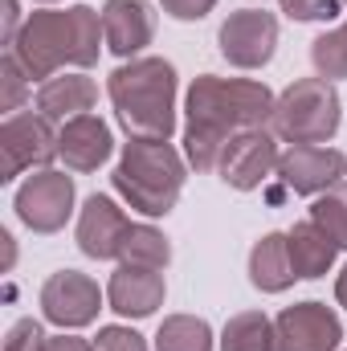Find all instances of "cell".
I'll return each mask as SVG.
<instances>
[{
    "label": "cell",
    "instance_id": "cell-33",
    "mask_svg": "<svg viewBox=\"0 0 347 351\" xmlns=\"http://www.w3.org/2000/svg\"><path fill=\"white\" fill-rule=\"evenodd\" d=\"M41 4H53V0H41Z\"/></svg>",
    "mask_w": 347,
    "mask_h": 351
},
{
    "label": "cell",
    "instance_id": "cell-31",
    "mask_svg": "<svg viewBox=\"0 0 347 351\" xmlns=\"http://www.w3.org/2000/svg\"><path fill=\"white\" fill-rule=\"evenodd\" d=\"M45 351H94V348H90L86 339H78V335H66V331H62V335H53V339L45 343Z\"/></svg>",
    "mask_w": 347,
    "mask_h": 351
},
{
    "label": "cell",
    "instance_id": "cell-13",
    "mask_svg": "<svg viewBox=\"0 0 347 351\" xmlns=\"http://www.w3.org/2000/svg\"><path fill=\"white\" fill-rule=\"evenodd\" d=\"M102 37L106 49L119 58H135L152 45L156 37V12L143 0H106L102 8Z\"/></svg>",
    "mask_w": 347,
    "mask_h": 351
},
{
    "label": "cell",
    "instance_id": "cell-3",
    "mask_svg": "<svg viewBox=\"0 0 347 351\" xmlns=\"http://www.w3.org/2000/svg\"><path fill=\"white\" fill-rule=\"evenodd\" d=\"M106 94L131 139H168L176 131V70L164 58H131L110 78Z\"/></svg>",
    "mask_w": 347,
    "mask_h": 351
},
{
    "label": "cell",
    "instance_id": "cell-23",
    "mask_svg": "<svg viewBox=\"0 0 347 351\" xmlns=\"http://www.w3.org/2000/svg\"><path fill=\"white\" fill-rule=\"evenodd\" d=\"M311 221H315V225L339 245V250H347V180L331 184L327 192L315 196V204H311Z\"/></svg>",
    "mask_w": 347,
    "mask_h": 351
},
{
    "label": "cell",
    "instance_id": "cell-22",
    "mask_svg": "<svg viewBox=\"0 0 347 351\" xmlns=\"http://www.w3.org/2000/svg\"><path fill=\"white\" fill-rule=\"evenodd\" d=\"M156 351H213V331L196 315H172L160 323Z\"/></svg>",
    "mask_w": 347,
    "mask_h": 351
},
{
    "label": "cell",
    "instance_id": "cell-26",
    "mask_svg": "<svg viewBox=\"0 0 347 351\" xmlns=\"http://www.w3.org/2000/svg\"><path fill=\"white\" fill-rule=\"evenodd\" d=\"M347 0H282V12L290 21H335Z\"/></svg>",
    "mask_w": 347,
    "mask_h": 351
},
{
    "label": "cell",
    "instance_id": "cell-10",
    "mask_svg": "<svg viewBox=\"0 0 347 351\" xmlns=\"http://www.w3.org/2000/svg\"><path fill=\"white\" fill-rule=\"evenodd\" d=\"M278 156H282L278 152V135L265 131V127H250V131H237L225 143L217 172H221V180L229 188L250 192V188H258L265 176L278 172Z\"/></svg>",
    "mask_w": 347,
    "mask_h": 351
},
{
    "label": "cell",
    "instance_id": "cell-4",
    "mask_svg": "<svg viewBox=\"0 0 347 351\" xmlns=\"http://www.w3.org/2000/svg\"><path fill=\"white\" fill-rule=\"evenodd\" d=\"M115 192L143 217H168L184 188V160L168 139H131L115 168Z\"/></svg>",
    "mask_w": 347,
    "mask_h": 351
},
{
    "label": "cell",
    "instance_id": "cell-18",
    "mask_svg": "<svg viewBox=\"0 0 347 351\" xmlns=\"http://www.w3.org/2000/svg\"><path fill=\"white\" fill-rule=\"evenodd\" d=\"M294 258H290V237L286 233H265L250 250V282L265 294H282L294 286Z\"/></svg>",
    "mask_w": 347,
    "mask_h": 351
},
{
    "label": "cell",
    "instance_id": "cell-32",
    "mask_svg": "<svg viewBox=\"0 0 347 351\" xmlns=\"http://www.w3.org/2000/svg\"><path fill=\"white\" fill-rule=\"evenodd\" d=\"M335 298H339V306H347V265L339 274V282H335Z\"/></svg>",
    "mask_w": 347,
    "mask_h": 351
},
{
    "label": "cell",
    "instance_id": "cell-30",
    "mask_svg": "<svg viewBox=\"0 0 347 351\" xmlns=\"http://www.w3.org/2000/svg\"><path fill=\"white\" fill-rule=\"evenodd\" d=\"M0 8H4V33H0V41L12 45L16 33L25 29V21H21V0H0Z\"/></svg>",
    "mask_w": 347,
    "mask_h": 351
},
{
    "label": "cell",
    "instance_id": "cell-14",
    "mask_svg": "<svg viewBox=\"0 0 347 351\" xmlns=\"http://www.w3.org/2000/svg\"><path fill=\"white\" fill-rule=\"evenodd\" d=\"M110 152H115V139L98 114H78L58 131V156L70 172H98L110 160Z\"/></svg>",
    "mask_w": 347,
    "mask_h": 351
},
{
    "label": "cell",
    "instance_id": "cell-6",
    "mask_svg": "<svg viewBox=\"0 0 347 351\" xmlns=\"http://www.w3.org/2000/svg\"><path fill=\"white\" fill-rule=\"evenodd\" d=\"M58 156V135L45 114L21 110L0 123V180H16L29 168H49Z\"/></svg>",
    "mask_w": 347,
    "mask_h": 351
},
{
    "label": "cell",
    "instance_id": "cell-9",
    "mask_svg": "<svg viewBox=\"0 0 347 351\" xmlns=\"http://www.w3.org/2000/svg\"><path fill=\"white\" fill-rule=\"evenodd\" d=\"M102 311V294H98V282L78 274V269H58L45 278L41 286V315L62 327V331H74V327H86L98 319Z\"/></svg>",
    "mask_w": 347,
    "mask_h": 351
},
{
    "label": "cell",
    "instance_id": "cell-2",
    "mask_svg": "<svg viewBox=\"0 0 347 351\" xmlns=\"http://www.w3.org/2000/svg\"><path fill=\"white\" fill-rule=\"evenodd\" d=\"M102 12H94L90 4L74 8H41L25 21V29L16 33V41L8 45V53L21 62V70L29 78H58L62 66H78L90 70L102 53Z\"/></svg>",
    "mask_w": 347,
    "mask_h": 351
},
{
    "label": "cell",
    "instance_id": "cell-12",
    "mask_svg": "<svg viewBox=\"0 0 347 351\" xmlns=\"http://www.w3.org/2000/svg\"><path fill=\"white\" fill-rule=\"evenodd\" d=\"M347 172V156L335 147H315V143H294L290 152L278 156V180L294 196H319L331 184H339Z\"/></svg>",
    "mask_w": 347,
    "mask_h": 351
},
{
    "label": "cell",
    "instance_id": "cell-25",
    "mask_svg": "<svg viewBox=\"0 0 347 351\" xmlns=\"http://www.w3.org/2000/svg\"><path fill=\"white\" fill-rule=\"evenodd\" d=\"M25 94H29V74H25L21 62L4 49V62H0V110H4V114H21Z\"/></svg>",
    "mask_w": 347,
    "mask_h": 351
},
{
    "label": "cell",
    "instance_id": "cell-21",
    "mask_svg": "<svg viewBox=\"0 0 347 351\" xmlns=\"http://www.w3.org/2000/svg\"><path fill=\"white\" fill-rule=\"evenodd\" d=\"M221 351H274V319L261 311H241L225 323Z\"/></svg>",
    "mask_w": 347,
    "mask_h": 351
},
{
    "label": "cell",
    "instance_id": "cell-1",
    "mask_svg": "<svg viewBox=\"0 0 347 351\" xmlns=\"http://www.w3.org/2000/svg\"><path fill=\"white\" fill-rule=\"evenodd\" d=\"M274 94L265 82H250V78H217V74H200L188 98H184V152L188 164L196 172H213L221 164L225 143L237 131L250 127H265L274 119Z\"/></svg>",
    "mask_w": 347,
    "mask_h": 351
},
{
    "label": "cell",
    "instance_id": "cell-7",
    "mask_svg": "<svg viewBox=\"0 0 347 351\" xmlns=\"http://www.w3.org/2000/svg\"><path fill=\"white\" fill-rule=\"evenodd\" d=\"M74 213V180L66 172L41 168L16 188V217L33 229V233H58L66 229Z\"/></svg>",
    "mask_w": 347,
    "mask_h": 351
},
{
    "label": "cell",
    "instance_id": "cell-8",
    "mask_svg": "<svg viewBox=\"0 0 347 351\" xmlns=\"http://www.w3.org/2000/svg\"><path fill=\"white\" fill-rule=\"evenodd\" d=\"M217 45H221V58L229 66H237V70H261L274 58V49H278V21L265 8L229 12V21L217 33Z\"/></svg>",
    "mask_w": 347,
    "mask_h": 351
},
{
    "label": "cell",
    "instance_id": "cell-11",
    "mask_svg": "<svg viewBox=\"0 0 347 351\" xmlns=\"http://www.w3.org/2000/svg\"><path fill=\"white\" fill-rule=\"evenodd\" d=\"M344 327L323 302H294L274 319V351H335Z\"/></svg>",
    "mask_w": 347,
    "mask_h": 351
},
{
    "label": "cell",
    "instance_id": "cell-27",
    "mask_svg": "<svg viewBox=\"0 0 347 351\" xmlns=\"http://www.w3.org/2000/svg\"><path fill=\"white\" fill-rule=\"evenodd\" d=\"M45 331L37 319H16L8 327V339H4V351H45Z\"/></svg>",
    "mask_w": 347,
    "mask_h": 351
},
{
    "label": "cell",
    "instance_id": "cell-28",
    "mask_svg": "<svg viewBox=\"0 0 347 351\" xmlns=\"http://www.w3.org/2000/svg\"><path fill=\"white\" fill-rule=\"evenodd\" d=\"M94 351H147V343L131 327H102L94 339Z\"/></svg>",
    "mask_w": 347,
    "mask_h": 351
},
{
    "label": "cell",
    "instance_id": "cell-29",
    "mask_svg": "<svg viewBox=\"0 0 347 351\" xmlns=\"http://www.w3.org/2000/svg\"><path fill=\"white\" fill-rule=\"evenodd\" d=\"M160 4L176 21H200V16H208L217 8V0H160Z\"/></svg>",
    "mask_w": 347,
    "mask_h": 351
},
{
    "label": "cell",
    "instance_id": "cell-5",
    "mask_svg": "<svg viewBox=\"0 0 347 351\" xmlns=\"http://www.w3.org/2000/svg\"><path fill=\"white\" fill-rule=\"evenodd\" d=\"M270 127L286 143H327L339 131V94L327 78H298L274 102Z\"/></svg>",
    "mask_w": 347,
    "mask_h": 351
},
{
    "label": "cell",
    "instance_id": "cell-17",
    "mask_svg": "<svg viewBox=\"0 0 347 351\" xmlns=\"http://www.w3.org/2000/svg\"><path fill=\"white\" fill-rule=\"evenodd\" d=\"M98 98V86L82 78V74H62V78H49L37 90V114H45L49 123H70L78 114H90Z\"/></svg>",
    "mask_w": 347,
    "mask_h": 351
},
{
    "label": "cell",
    "instance_id": "cell-16",
    "mask_svg": "<svg viewBox=\"0 0 347 351\" xmlns=\"http://www.w3.org/2000/svg\"><path fill=\"white\" fill-rule=\"evenodd\" d=\"M127 225L131 221L123 217V208L110 196H98L94 192L86 204H82V217H78V250L86 258H98V262L119 258V245H123Z\"/></svg>",
    "mask_w": 347,
    "mask_h": 351
},
{
    "label": "cell",
    "instance_id": "cell-15",
    "mask_svg": "<svg viewBox=\"0 0 347 351\" xmlns=\"http://www.w3.org/2000/svg\"><path fill=\"white\" fill-rule=\"evenodd\" d=\"M164 274L160 269H143V265H119L110 274V286H106V302L110 311L127 315V319H147L156 315V306H164Z\"/></svg>",
    "mask_w": 347,
    "mask_h": 351
},
{
    "label": "cell",
    "instance_id": "cell-24",
    "mask_svg": "<svg viewBox=\"0 0 347 351\" xmlns=\"http://www.w3.org/2000/svg\"><path fill=\"white\" fill-rule=\"evenodd\" d=\"M311 62H315L319 78H327V82L347 78V21L335 25L331 33H323V37L311 45Z\"/></svg>",
    "mask_w": 347,
    "mask_h": 351
},
{
    "label": "cell",
    "instance_id": "cell-19",
    "mask_svg": "<svg viewBox=\"0 0 347 351\" xmlns=\"http://www.w3.org/2000/svg\"><path fill=\"white\" fill-rule=\"evenodd\" d=\"M286 237H290V258H294V274H298V278H323V274L335 265L339 245H335L315 221L294 225Z\"/></svg>",
    "mask_w": 347,
    "mask_h": 351
},
{
    "label": "cell",
    "instance_id": "cell-20",
    "mask_svg": "<svg viewBox=\"0 0 347 351\" xmlns=\"http://www.w3.org/2000/svg\"><path fill=\"white\" fill-rule=\"evenodd\" d=\"M119 262L123 265H143V269H164L172 262V245L160 229L152 225H127L123 245H119Z\"/></svg>",
    "mask_w": 347,
    "mask_h": 351
}]
</instances>
